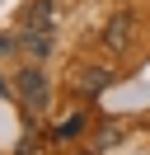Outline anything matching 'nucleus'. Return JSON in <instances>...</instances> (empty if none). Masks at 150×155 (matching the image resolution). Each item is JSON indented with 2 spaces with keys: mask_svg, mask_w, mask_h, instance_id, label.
<instances>
[{
  "mask_svg": "<svg viewBox=\"0 0 150 155\" xmlns=\"http://www.w3.org/2000/svg\"><path fill=\"white\" fill-rule=\"evenodd\" d=\"M14 89H19V99H24L28 108H42L47 104V75L38 66H24V71H19V85Z\"/></svg>",
  "mask_w": 150,
  "mask_h": 155,
  "instance_id": "nucleus-1",
  "label": "nucleus"
},
{
  "mask_svg": "<svg viewBox=\"0 0 150 155\" xmlns=\"http://www.w3.org/2000/svg\"><path fill=\"white\" fill-rule=\"evenodd\" d=\"M108 80H112V71H103V66H80V71H70V89H80V94H103Z\"/></svg>",
  "mask_w": 150,
  "mask_h": 155,
  "instance_id": "nucleus-2",
  "label": "nucleus"
},
{
  "mask_svg": "<svg viewBox=\"0 0 150 155\" xmlns=\"http://www.w3.org/2000/svg\"><path fill=\"white\" fill-rule=\"evenodd\" d=\"M131 28H136V19H131V10H117V14L108 19V28H103V42H108L112 52H122V47L131 42Z\"/></svg>",
  "mask_w": 150,
  "mask_h": 155,
  "instance_id": "nucleus-3",
  "label": "nucleus"
},
{
  "mask_svg": "<svg viewBox=\"0 0 150 155\" xmlns=\"http://www.w3.org/2000/svg\"><path fill=\"white\" fill-rule=\"evenodd\" d=\"M47 19H52V5H47V0H38L33 10H28V24H33L38 33H47Z\"/></svg>",
  "mask_w": 150,
  "mask_h": 155,
  "instance_id": "nucleus-4",
  "label": "nucleus"
},
{
  "mask_svg": "<svg viewBox=\"0 0 150 155\" xmlns=\"http://www.w3.org/2000/svg\"><path fill=\"white\" fill-rule=\"evenodd\" d=\"M80 127H84V117H80V113H75V117H70V122H61V136H75V132H80Z\"/></svg>",
  "mask_w": 150,
  "mask_h": 155,
  "instance_id": "nucleus-5",
  "label": "nucleus"
},
{
  "mask_svg": "<svg viewBox=\"0 0 150 155\" xmlns=\"http://www.w3.org/2000/svg\"><path fill=\"white\" fill-rule=\"evenodd\" d=\"M9 47H14V38H0V52H9Z\"/></svg>",
  "mask_w": 150,
  "mask_h": 155,
  "instance_id": "nucleus-6",
  "label": "nucleus"
},
{
  "mask_svg": "<svg viewBox=\"0 0 150 155\" xmlns=\"http://www.w3.org/2000/svg\"><path fill=\"white\" fill-rule=\"evenodd\" d=\"M0 94H5V80H0Z\"/></svg>",
  "mask_w": 150,
  "mask_h": 155,
  "instance_id": "nucleus-7",
  "label": "nucleus"
}]
</instances>
